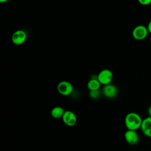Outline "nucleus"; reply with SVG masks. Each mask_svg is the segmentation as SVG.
I'll return each instance as SVG.
<instances>
[{
  "mask_svg": "<svg viewBox=\"0 0 151 151\" xmlns=\"http://www.w3.org/2000/svg\"><path fill=\"white\" fill-rule=\"evenodd\" d=\"M143 120L140 116L135 112H130L124 118V124L127 130H136L141 127Z\"/></svg>",
  "mask_w": 151,
  "mask_h": 151,
  "instance_id": "nucleus-1",
  "label": "nucleus"
},
{
  "mask_svg": "<svg viewBox=\"0 0 151 151\" xmlns=\"http://www.w3.org/2000/svg\"><path fill=\"white\" fill-rule=\"evenodd\" d=\"M97 78L101 84L105 86L111 83L113 78V74L109 69H103L99 73Z\"/></svg>",
  "mask_w": 151,
  "mask_h": 151,
  "instance_id": "nucleus-2",
  "label": "nucleus"
},
{
  "mask_svg": "<svg viewBox=\"0 0 151 151\" xmlns=\"http://www.w3.org/2000/svg\"><path fill=\"white\" fill-rule=\"evenodd\" d=\"M148 32L147 27L143 25H139L133 29L132 36L136 40H143L146 38Z\"/></svg>",
  "mask_w": 151,
  "mask_h": 151,
  "instance_id": "nucleus-3",
  "label": "nucleus"
},
{
  "mask_svg": "<svg viewBox=\"0 0 151 151\" xmlns=\"http://www.w3.org/2000/svg\"><path fill=\"white\" fill-rule=\"evenodd\" d=\"M57 89L60 94L67 96L72 93L73 91V86L71 83L67 81H61L58 84Z\"/></svg>",
  "mask_w": 151,
  "mask_h": 151,
  "instance_id": "nucleus-4",
  "label": "nucleus"
},
{
  "mask_svg": "<svg viewBox=\"0 0 151 151\" xmlns=\"http://www.w3.org/2000/svg\"><path fill=\"white\" fill-rule=\"evenodd\" d=\"M11 39L14 44L17 45H21L24 43L27 40V34L24 30H17L13 33Z\"/></svg>",
  "mask_w": 151,
  "mask_h": 151,
  "instance_id": "nucleus-5",
  "label": "nucleus"
},
{
  "mask_svg": "<svg viewBox=\"0 0 151 151\" xmlns=\"http://www.w3.org/2000/svg\"><path fill=\"white\" fill-rule=\"evenodd\" d=\"M62 120L63 123L67 126H73L77 123V117L74 112L70 110L65 111Z\"/></svg>",
  "mask_w": 151,
  "mask_h": 151,
  "instance_id": "nucleus-6",
  "label": "nucleus"
},
{
  "mask_svg": "<svg viewBox=\"0 0 151 151\" xmlns=\"http://www.w3.org/2000/svg\"><path fill=\"white\" fill-rule=\"evenodd\" d=\"M103 94L107 98L113 99L118 94V90L116 86L110 84L105 85L102 90Z\"/></svg>",
  "mask_w": 151,
  "mask_h": 151,
  "instance_id": "nucleus-7",
  "label": "nucleus"
},
{
  "mask_svg": "<svg viewBox=\"0 0 151 151\" xmlns=\"http://www.w3.org/2000/svg\"><path fill=\"white\" fill-rule=\"evenodd\" d=\"M124 139L129 145H134L138 143L139 136L136 130H127L124 133Z\"/></svg>",
  "mask_w": 151,
  "mask_h": 151,
  "instance_id": "nucleus-8",
  "label": "nucleus"
},
{
  "mask_svg": "<svg viewBox=\"0 0 151 151\" xmlns=\"http://www.w3.org/2000/svg\"><path fill=\"white\" fill-rule=\"evenodd\" d=\"M140 129L146 136L151 138V117L149 116L143 120Z\"/></svg>",
  "mask_w": 151,
  "mask_h": 151,
  "instance_id": "nucleus-9",
  "label": "nucleus"
},
{
  "mask_svg": "<svg viewBox=\"0 0 151 151\" xmlns=\"http://www.w3.org/2000/svg\"><path fill=\"white\" fill-rule=\"evenodd\" d=\"M65 110L64 109L60 106H56L52 109L51 111V115L54 119L62 118Z\"/></svg>",
  "mask_w": 151,
  "mask_h": 151,
  "instance_id": "nucleus-10",
  "label": "nucleus"
},
{
  "mask_svg": "<svg viewBox=\"0 0 151 151\" xmlns=\"http://www.w3.org/2000/svg\"><path fill=\"white\" fill-rule=\"evenodd\" d=\"M101 84L100 83L99 81L98 80L97 78H91L87 83V88L88 90H99Z\"/></svg>",
  "mask_w": 151,
  "mask_h": 151,
  "instance_id": "nucleus-11",
  "label": "nucleus"
},
{
  "mask_svg": "<svg viewBox=\"0 0 151 151\" xmlns=\"http://www.w3.org/2000/svg\"><path fill=\"white\" fill-rule=\"evenodd\" d=\"M101 92L99 90H90L89 91V96L92 99H97L100 96Z\"/></svg>",
  "mask_w": 151,
  "mask_h": 151,
  "instance_id": "nucleus-12",
  "label": "nucleus"
},
{
  "mask_svg": "<svg viewBox=\"0 0 151 151\" xmlns=\"http://www.w3.org/2000/svg\"><path fill=\"white\" fill-rule=\"evenodd\" d=\"M137 1L142 5H148L151 4V0H137Z\"/></svg>",
  "mask_w": 151,
  "mask_h": 151,
  "instance_id": "nucleus-13",
  "label": "nucleus"
},
{
  "mask_svg": "<svg viewBox=\"0 0 151 151\" xmlns=\"http://www.w3.org/2000/svg\"><path fill=\"white\" fill-rule=\"evenodd\" d=\"M147 28L148 30V32L151 34V21L148 23L147 26Z\"/></svg>",
  "mask_w": 151,
  "mask_h": 151,
  "instance_id": "nucleus-14",
  "label": "nucleus"
},
{
  "mask_svg": "<svg viewBox=\"0 0 151 151\" xmlns=\"http://www.w3.org/2000/svg\"><path fill=\"white\" fill-rule=\"evenodd\" d=\"M147 112H148V114H149V116L151 117V106L149 107L148 110H147Z\"/></svg>",
  "mask_w": 151,
  "mask_h": 151,
  "instance_id": "nucleus-15",
  "label": "nucleus"
},
{
  "mask_svg": "<svg viewBox=\"0 0 151 151\" xmlns=\"http://www.w3.org/2000/svg\"><path fill=\"white\" fill-rule=\"evenodd\" d=\"M8 0H0V2L1 3H5V2H6Z\"/></svg>",
  "mask_w": 151,
  "mask_h": 151,
  "instance_id": "nucleus-16",
  "label": "nucleus"
},
{
  "mask_svg": "<svg viewBox=\"0 0 151 151\" xmlns=\"http://www.w3.org/2000/svg\"><path fill=\"white\" fill-rule=\"evenodd\" d=\"M150 43H151V37H150Z\"/></svg>",
  "mask_w": 151,
  "mask_h": 151,
  "instance_id": "nucleus-17",
  "label": "nucleus"
}]
</instances>
